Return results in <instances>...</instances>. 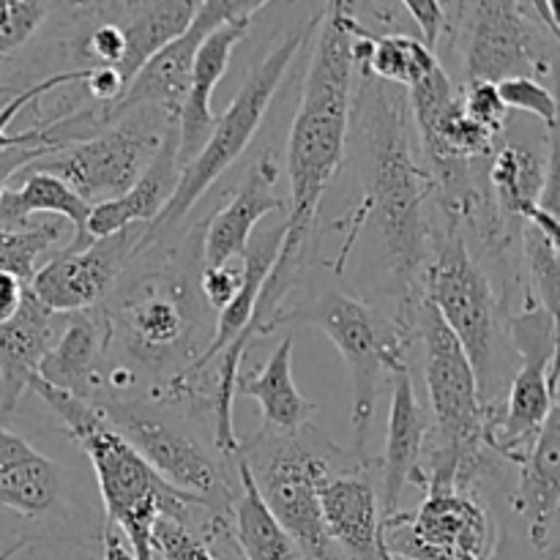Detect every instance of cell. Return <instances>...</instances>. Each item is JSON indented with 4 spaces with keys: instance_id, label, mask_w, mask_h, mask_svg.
Segmentation results:
<instances>
[{
    "instance_id": "obj_1",
    "label": "cell",
    "mask_w": 560,
    "mask_h": 560,
    "mask_svg": "<svg viewBox=\"0 0 560 560\" xmlns=\"http://www.w3.org/2000/svg\"><path fill=\"white\" fill-rule=\"evenodd\" d=\"M364 153V206L355 208V222L345 241L342 260L366 219H375L392 277L399 288V315L416 323L421 310V277L430 260L432 233L424 202L430 175L419 167L413 148V118L408 91L388 82L361 77V91L350 104Z\"/></svg>"
},
{
    "instance_id": "obj_2",
    "label": "cell",
    "mask_w": 560,
    "mask_h": 560,
    "mask_svg": "<svg viewBox=\"0 0 560 560\" xmlns=\"http://www.w3.org/2000/svg\"><path fill=\"white\" fill-rule=\"evenodd\" d=\"M348 3H326L320 36L306 71L299 113L288 137V219L279 257L306 262L320 200L339 173L348 145L350 104H353V52L348 33Z\"/></svg>"
},
{
    "instance_id": "obj_3",
    "label": "cell",
    "mask_w": 560,
    "mask_h": 560,
    "mask_svg": "<svg viewBox=\"0 0 560 560\" xmlns=\"http://www.w3.org/2000/svg\"><path fill=\"white\" fill-rule=\"evenodd\" d=\"M27 388L47 402V408L66 427L71 441L91 459V468L98 481V495L104 503V523L124 530L129 550L135 552L137 560H153L151 530L159 517L178 520L180 525L191 528L195 514H211L197 498L184 495V492L173 490L167 481L159 479L148 468L145 459L107 424L96 399L71 397V394L42 383L38 377H33Z\"/></svg>"
},
{
    "instance_id": "obj_4",
    "label": "cell",
    "mask_w": 560,
    "mask_h": 560,
    "mask_svg": "<svg viewBox=\"0 0 560 560\" xmlns=\"http://www.w3.org/2000/svg\"><path fill=\"white\" fill-rule=\"evenodd\" d=\"M238 459L249 468L268 512L306 560H345L323 525L320 487L331 476L364 468V459L345 454L315 424L288 435L260 430L249 443H241Z\"/></svg>"
},
{
    "instance_id": "obj_5",
    "label": "cell",
    "mask_w": 560,
    "mask_h": 560,
    "mask_svg": "<svg viewBox=\"0 0 560 560\" xmlns=\"http://www.w3.org/2000/svg\"><path fill=\"white\" fill-rule=\"evenodd\" d=\"M416 331L424 339V381L438 427L427 487L470 490L485 470L487 408L476 372L463 345L427 301L416 315Z\"/></svg>"
},
{
    "instance_id": "obj_6",
    "label": "cell",
    "mask_w": 560,
    "mask_h": 560,
    "mask_svg": "<svg viewBox=\"0 0 560 560\" xmlns=\"http://www.w3.org/2000/svg\"><path fill=\"white\" fill-rule=\"evenodd\" d=\"M320 16H312L306 25L293 27L277 47L268 49L266 58L255 66V69L246 74V80L241 82L238 93H235L233 102L228 104L222 115H217L213 120V131L208 137L206 148L197 153L195 162L186 164L178 175V184H175L173 197L167 200V206L162 208L156 219L148 224L145 233L137 238L135 255L142 252L145 246H151L153 241L162 238V235L173 233L180 222H184L186 213L197 206L202 195L233 167L241 159V153L249 148L252 137L260 129L262 118H266L268 107H271L273 96L279 91V82L288 74L290 63L299 55V49L304 47V42L310 38V33L315 31Z\"/></svg>"
},
{
    "instance_id": "obj_7",
    "label": "cell",
    "mask_w": 560,
    "mask_h": 560,
    "mask_svg": "<svg viewBox=\"0 0 560 560\" xmlns=\"http://www.w3.org/2000/svg\"><path fill=\"white\" fill-rule=\"evenodd\" d=\"M284 323H312L320 328L334 348L342 353L353 381V405H350V427H353V457L364 459L366 435L377 410V394L386 372L408 370L405 350L410 348L413 323L399 317L381 315L372 306L339 293L326 290L310 304L277 317V328Z\"/></svg>"
},
{
    "instance_id": "obj_8",
    "label": "cell",
    "mask_w": 560,
    "mask_h": 560,
    "mask_svg": "<svg viewBox=\"0 0 560 560\" xmlns=\"http://www.w3.org/2000/svg\"><path fill=\"white\" fill-rule=\"evenodd\" d=\"M200 271L162 266L142 273L126 288L118 304L104 312L109 339H120L126 353L145 366L195 364L202 355Z\"/></svg>"
},
{
    "instance_id": "obj_9",
    "label": "cell",
    "mask_w": 560,
    "mask_h": 560,
    "mask_svg": "<svg viewBox=\"0 0 560 560\" xmlns=\"http://www.w3.org/2000/svg\"><path fill=\"white\" fill-rule=\"evenodd\" d=\"M421 299L443 317L448 331L463 345L485 402L492 386V370L498 372L501 312L495 290L470 255L457 224L448 222V228L432 235L430 260L421 277Z\"/></svg>"
},
{
    "instance_id": "obj_10",
    "label": "cell",
    "mask_w": 560,
    "mask_h": 560,
    "mask_svg": "<svg viewBox=\"0 0 560 560\" xmlns=\"http://www.w3.org/2000/svg\"><path fill=\"white\" fill-rule=\"evenodd\" d=\"M173 129H178V120L164 118L153 109H126L98 135L58 148L31 167L60 178L93 208L126 195Z\"/></svg>"
},
{
    "instance_id": "obj_11",
    "label": "cell",
    "mask_w": 560,
    "mask_h": 560,
    "mask_svg": "<svg viewBox=\"0 0 560 560\" xmlns=\"http://www.w3.org/2000/svg\"><path fill=\"white\" fill-rule=\"evenodd\" d=\"M512 342L520 372L501 413L487 410L485 446L520 465L558 405V317L547 315L539 304L528 306L512 320Z\"/></svg>"
},
{
    "instance_id": "obj_12",
    "label": "cell",
    "mask_w": 560,
    "mask_h": 560,
    "mask_svg": "<svg viewBox=\"0 0 560 560\" xmlns=\"http://www.w3.org/2000/svg\"><path fill=\"white\" fill-rule=\"evenodd\" d=\"M107 424L145 459L148 468L173 490L197 498L213 517L228 523L233 512V487L228 468L211 457L206 446L180 427L148 413L140 402L96 399Z\"/></svg>"
},
{
    "instance_id": "obj_13",
    "label": "cell",
    "mask_w": 560,
    "mask_h": 560,
    "mask_svg": "<svg viewBox=\"0 0 560 560\" xmlns=\"http://www.w3.org/2000/svg\"><path fill=\"white\" fill-rule=\"evenodd\" d=\"M381 536L394 560H454L470 556L487 560L492 550L490 517L470 490L427 487L416 514L383 520Z\"/></svg>"
},
{
    "instance_id": "obj_14",
    "label": "cell",
    "mask_w": 560,
    "mask_h": 560,
    "mask_svg": "<svg viewBox=\"0 0 560 560\" xmlns=\"http://www.w3.org/2000/svg\"><path fill=\"white\" fill-rule=\"evenodd\" d=\"M468 20L465 82L498 85L512 77L539 80L552 71L550 49L530 3H459Z\"/></svg>"
},
{
    "instance_id": "obj_15",
    "label": "cell",
    "mask_w": 560,
    "mask_h": 560,
    "mask_svg": "<svg viewBox=\"0 0 560 560\" xmlns=\"http://www.w3.org/2000/svg\"><path fill=\"white\" fill-rule=\"evenodd\" d=\"M249 3H233V0H206L197 3L195 16H191L189 27L180 33L178 38L159 49L131 80L126 93L120 96L118 104L107 109V118H118L126 109L148 107L153 113L164 115L170 120H178L180 109H184L186 91H189V77L195 55L200 44L206 42L208 33L219 27L222 22L233 20L235 14L246 9Z\"/></svg>"
},
{
    "instance_id": "obj_16",
    "label": "cell",
    "mask_w": 560,
    "mask_h": 560,
    "mask_svg": "<svg viewBox=\"0 0 560 560\" xmlns=\"http://www.w3.org/2000/svg\"><path fill=\"white\" fill-rule=\"evenodd\" d=\"M137 238L140 235L129 228L107 235V238H96L80 252L60 249L52 260L38 266L27 290L52 315H74V312L93 310L107 299L126 260L135 255Z\"/></svg>"
},
{
    "instance_id": "obj_17",
    "label": "cell",
    "mask_w": 560,
    "mask_h": 560,
    "mask_svg": "<svg viewBox=\"0 0 560 560\" xmlns=\"http://www.w3.org/2000/svg\"><path fill=\"white\" fill-rule=\"evenodd\" d=\"M266 5L268 3H249L241 14H235L233 20L213 27V31L206 36V42L200 44V49H197L195 63H191L189 91H186L184 109H180L178 115V167L180 170H184L189 162H195L197 153L206 148L208 137H211L213 131V120H217V115H213V107H211L213 91H217L224 71H228L235 47L249 36L255 14L266 9Z\"/></svg>"
},
{
    "instance_id": "obj_18",
    "label": "cell",
    "mask_w": 560,
    "mask_h": 560,
    "mask_svg": "<svg viewBox=\"0 0 560 560\" xmlns=\"http://www.w3.org/2000/svg\"><path fill=\"white\" fill-rule=\"evenodd\" d=\"M279 164L271 151L262 153L241 180L238 191L224 208H219L206 228V241H202L200 268L213 271V268L228 266L233 257H244L257 224L273 211H284L288 200L277 195Z\"/></svg>"
},
{
    "instance_id": "obj_19",
    "label": "cell",
    "mask_w": 560,
    "mask_h": 560,
    "mask_svg": "<svg viewBox=\"0 0 560 560\" xmlns=\"http://www.w3.org/2000/svg\"><path fill=\"white\" fill-rule=\"evenodd\" d=\"M427 443V419L421 410L419 397H416L413 375L408 370L394 375L392 388V408H388V432H386V452L381 459L383 476V520L399 514V501H402L408 487H421L424 490V468H421V454Z\"/></svg>"
},
{
    "instance_id": "obj_20",
    "label": "cell",
    "mask_w": 560,
    "mask_h": 560,
    "mask_svg": "<svg viewBox=\"0 0 560 560\" xmlns=\"http://www.w3.org/2000/svg\"><path fill=\"white\" fill-rule=\"evenodd\" d=\"M320 514L328 539L345 560H381V506L364 468L331 476L320 487Z\"/></svg>"
},
{
    "instance_id": "obj_21",
    "label": "cell",
    "mask_w": 560,
    "mask_h": 560,
    "mask_svg": "<svg viewBox=\"0 0 560 560\" xmlns=\"http://www.w3.org/2000/svg\"><path fill=\"white\" fill-rule=\"evenodd\" d=\"M560 506V410L558 405L547 416L539 438L528 457L520 463V485L514 495V512L528 523L536 550H552Z\"/></svg>"
},
{
    "instance_id": "obj_22",
    "label": "cell",
    "mask_w": 560,
    "mask_h": 560,
    "mask_svg": "<svg viewBox=\"0 0 560 560\" xmlns=\"http://www.w3.org/2000/svg\"><path fill=\"white\" fill-rule=\"evenodd\" d=\"M282 235H284V222L279 224V228L266 230V233H257L255 244L249 241V246H246L244 252V268H241V288L235 290L233 301L219 312L217 326H213V339L206 345L200 359H197L195 364L186 366V370H180L178 375L170 381L167 386L170 394H178L180 388L189 386L202 370H208V366L224 353V348H230V345L246 331V326H249L252 320V312H255L262 282H266L268 271H271L273 260H277L279 255Z\"/></svg>"
},
{
    "instance_id": "obj_23",
    "label": "cell",
    "mask_w": 560,
    "mask_h": 560,
    "mask_svg": "<svg viewBox=\"0 0 560 560\" xmlns=\"http://www.w3.org/2000/svg\"><path fill=\"white\" fill-rule=\"evenodd\" d=\"M104 345H107V326L102 315L93 310L66 315V328L49 345L36 377L71 397L96 399Z\"/></svg>"
},
{
    "instance_id": "obj_24",
    "label": "cell",
    "mask_w": 560,
    "mask_h": 560,
    "mask_svg": "<svg viewBox=\"0 0 560 560\" xmlns=\"http://www.w3.org/2000/svg\"><path fill=\"white\" fill-rule=\"evenodd\" d=\"M58 315L42 306L25 288L22 306L0 326V416H9L20 402L27 383L36 377L38 364L55 342L52 320Z\"/></svg>"
},
{
    "instance_id": "obj_25",
    "label": "cell",
    "mask_w": 560,
    "mask_h": 560,
    "mask_svg": "<svg viewBox=\"0 0 560 560\" xmlns=\"http://www.w3.org/2000/svg\"><path fill=\"white\" fill-rule=\"evenodd\" d=\"M178 175V129H173L164 137L162 148L153 156V162L148 164L145 173L140 175V180L126 195L91 208L88 235L96 241L120 233V230H129L137 222L151 224L162 213V208L167 206L170 197H173Z\"/></svg>"
},
{
    "instance_id": "obj_26",
    "label": "cell",
    "mask_w": 560,
    "mask_h": 560,
    "mask_svg": "<svg viewBox=\"0 0 560 560\" xmlns=\"http://www.w3.org/2000/svg\"><path fill=\"white\" fill-rule=\"evenodd\" d=\"M60 474L52 459L31 446L25 438L0 427V509L42 517L55 506Z\"/></svg>"
},
{
    "instance_id": "obj_27",
    "label": "cell",
    "mask_w": 560,
    "mask_h": 560,
    "mask_svg": "<svg viewBox=\"0 0 560 560\" xmlns=\"http://www.w3.org/2000/svg\"><path fill=\"white\" fill-rule=\"evenodd\" d=\"M235 394L252 397L262 410V430L268 432H299L312 424L315 402L299 392L293 381V337H284L277 345L262 370L238 375Z\"/></svg>"
},
{
    "instance_id": "obj_28",
    "label": "cell",
    "mask_w": 560,
    "mask_h": 560,
    "mask_svg": "<svg viewBox=\"0 0 560 560\" xmlns=\"http://www.w3.org/2000/svg\"><path fill=\"white\" fill-rule=\"evenodd\" d=\"M195 0H170V3H124V22H120V36H124V58L115 66L120 82L126 88L137 77V71L153 58L162 47H167L173 38L189 27L195 16Z\"/></svg>"
},
{
    "instance_id": "obj_29",
    "label": "cell",
    "mask_w": 560,
    "mask_h": 560,
    "mask_svg": "<svg viewBox=\"0 0 560 560\" xmlns=\"http://www.w3.org/2000/svg\"><path fill=\"white\" fill-rule=\"evenodd\" d=\"M33 213H55L74 228V238L69 241L66 252H80L93 244L88 235V217L91 206L74 195L60 178L49 173H31L20 189H5L0 200V228L20 230L27 228Z\"/></svg>"
},
{
    "instance_id": "obj_30",
    "label": "cell",
    "mask_w": 560,
    "mask_h": 560,
    "mask_svg": "<svg viewBox=\"0 0 560 560\" xmlns=\"http://www.w3.org/2000/svg\"><path fill=\"white\" fill-rule=\"evenodd\" d=\"M545 180L547 170L541 167L536 153L520 142H506L487 170V189L495 217L501 222L514 219L525 224V219L539 208Z\"/></svg>"
},
{
    "instance_id": "obj_31",
    "label": "cell",
    "mask_w": 560,
    "mask_h": 560,
    "mask_svg": "<svg viewBox=\"0 0 560 560\" xmlns=\"http://www.w3.org/2000/svg\"><path fill=\"white\" fill-rule=\"evenodd\" d=\"M235 474H238V495L233 498V536L235 545L241 547V560H306L299 545L268 512L249 468L238 457H235Z\"/></svg>"
},
{
    "instance_id": "obj_32",
    "label": "cell",
    "mask_w": 560,
    "mask_h": 560,
    "mask_svg": "<svg viewBox=\"0 0 560 560\" xmlns=\"http://www.w3.org/2000/svg\"><path fill=\"white\" fill-rule=\"evenodd\" d=\"M82 80H85V71H58V74L47 77V80L36 82V85L25 88V91L14 93V96L0 107V151H5V148H16V145L63 148V142H60L58 137L60 115H55L52 120H42V124H36L27 131H20V135H9V124L27 107V104L33 102V98L44 96V93L49 91H58V88L63 85H74V82H80L82 85Z\"/></svg>"
},
{
    "instance_id": "obj_33",
    "label": "cell",
    "mask_w": 560,
    "mask_h": 560,
    "mask_svg": "<svg viewBox=\"0 0 560 560\" xmlns=\"http://www.w3.org/2000/svg\"><path fill=\"white\" fill-rule=\"evenodd\" d=\"M63 241V224L42 222L36 228L3 230L0 228V273L31 284L33 273L38 271V260Z\"/></svg>"
},
{
    "instance_id": "obj_34",
    "label": "cell",
    "mask_w": 560,
    "mask_h": 560,
    "mask_svg": "<svg viewBox=\"0 0 560 560\" xmlns=\"http://www.w3.org/2000/svg\"><path fill=\"white\" fill-rule=\"evenodd\" d=\"M520 241H523L530 282H534V290H536V304H539L547 315L558 317V295H560L558 241L541 233V230L534 228V224H523Z\"/></svg>"
},
{
    "instance_id": "obj_35",
    "label": "cell",
    "mask_w": 560,
    "mask_h": 560,
    "mask_svg": "<svg viewBox=\"0 0 560 560\" xmlns=\"http://www.w3.org/2000/svg\"><path fill=\"white\" fill-rule=\"evenodd\" d=\"M498 96H501L503 107L514 109V113H525L539 118L550 131L558 126V102L547 85L530 77H512V80L498 82Z\"/></svg>"
},
{
    "instance_id": "obj_36",
    "label": "cell",
    "mask_w": 560,
    "mask_h": 560,
    "mask_svg": "<svg viewBox=\"0 0 560 560\" xmlns=\"http://www.w3.org/2000/svg\"><path fill=\"white\" fill-rule=\"evenodd\" d=\"M49 3L31 0H0V60L22 47L42 27Z\"/></svg>"
},
{
    "instance_id": "obj_37",
    "label": "cell",
    "mask_w": 560,
    "mask_h": 560,
    "mask_svg": "<svg viewBox=\"0 0 560 560\" xmlns=\"http://www.w3.org/2000/svg\"><path fill=\"white\" fill-rule=\"evenodd\" d=\"M151 547L164 560H213L206 541L178 520L159 517L151 530Z\"/></svg>"
},
{
    "instance_id": "obj_38",
    "label": "cell",
    "mask_w": 560,
    "mask_h": 560,
    "mask_svg": "<svg viewBox=\"0 0 560 560\" xmlns=\"http://www.w3.org/2000/svg\"><path fill=\"white\" fill-rule=\"evenodd\" d=\"M463 107H465V113H468L470 120H476V124L485 126L487 131H492L495 137H501L503 126H506V118H509V109L503 107L495 85H490V82L465 85Z\"/></svg>"
},
{
    "instance_id": "obj_39",
    "label": "cell",
    "mask_w": 560,
    "mask_h": 560,
    "mask_svg": "<svg viewBox=\"0 0 560 560\" xmlns=\"http://www.w3.org/2000/svg\"><path fill=\"white\" fill-rule=\"evenodd\" d=\"M402 11L421 27V44L438 55V44H441L443 31L448 27V3H438V0H405Z\"/></svg>"
},
{
    "instance_id": "obj_40",
    "label": "cell",
    "mask_w": 560,
    "mask_h": 560,
    "mask_svg": "<svg viewBox=\"0 0 560 560\" xmlns=\"http://www.w3.org/2000/svg\"><path fill=\"white\" fill-rule=\"evenodd\" d=\"M82 58L96 60V69H115L124 58V36H120L118 22H104L93 27L91 36L82 42Z\"/></svg>"
},
{
    "instance_id": "obj_41",
    "label": "cell",
    "mask_w": 560,
    "mask_h": 560,
    "mask_svg": "<svg viewBox=\"0 0 560 560\" xmlns=\"http://www.w3.org/2000/svg\"><path fill=\"white\" fill-rule=\"evenodd\" d=\"M241 288V268H213V271H206L200 268V295L211 310L222 312L224 306L233 301L235 290Z\"/></svg>"
},
{
    "instance_id": "obj_42",
    "label": "cell",
    "mask_w": 560,
    "mask_h": 560,
    "mask_svg": "<svg viewBox=\"0 0 560 560\" xmlns=\"http://www.w3.org/2000/svg\"><path fill=\"white\" fill-rule=\"evenodd\" d=\"M58 148H42V145H16V148H5L0 151V200H3V191L9 178H14L16 173H22L25 167L36 164L38 159L49 156Z\"/></svg>"
},
{
    "instance_id": "obj_43",
    "label": "cell",
    "mask_w": 560,
    "mask_h": 560,
    "mask_svg": "<svg viewBox=\"0 0 560 560\" xmlns=\"http://www.w3.org/2000/svg\"><path fill=\"white\" fill-rule=\"evenodd\" d=\"M25 288L27 284H22L20 279L9 277V273H0V326L16 315V310L22 306Z\"/></svg>"
},
{
    "instance_id": "obj_44",
    "label": "cell",
    "mask_w": 560,
    "mask_h": 560,
    "mask_svg": "<svg viewBox=\"0 0 560 560\" xmlns=\"http://www.w3.org/2000/svg\"><path fill=\"white\" fill-rule=\"evenodd\" d=\"M102 560H137L129 545H124V536L118 534V528L107 523L102 530Z\"/></svg>"
},
{
    "instance_id": "obj_45",
    "label": "cell",
    "mask_w": 560,
    "mask_h": 560,
    "mask_svg": "<svg viewBox=\"0 0 560 560\" xmlns=\"http://www.w3.org/2000/svg\"><path fill=\"white\" fill-rule=\"evenodd\" d=\"M556 9L558 5L552 3V0H539V3H530V11H534L536 22L547 27V36H550L552 42H558L560 38V25H558Z\"/></svg>"
},
{
    "instance_id": "obj_46",
    "label": "cell",
    "mask_w": 560,
    "mask_h": 560,
    "mask_svg": "<svg viewBox=\"0 0 560 560\" xmlns=\"http://www.w3.org/2000/svg\"><path fill=\"white\" fill-rule=\"evenodd\" d=\"M25 547H27L25 539L16 541V545H11V547H5V550H0V560H11L14 556H20V552L25 550Z\"/></svg>"
},
{
    "instance_id": "obj_47",
    "label": "cell",
    "mask_w": 560,
    "mask_h": 560,
    "mask_svg": "<svg viewBox=\"0 0 560 560\" xmlns=\"http://www.w3.org/2000/svg\"><path fill=\"white\" fill-rule=\"evenodd\" d=\"M487 560H512V556H509V550H506V539H503L501 545L495 547V550H490V556H487Z\"/></svg>"
},
{
    "instance_id": "obj_48",
    "label": "cell",
    "mask_w": 560,
    "mask_h": 560,
    "mask_svg": "<svg viewBox=\"0 0 560 560\" xmlns=\"http://www.w3.org/2000/svg\"><path fill=\"white\" fill-rule=\"evenodd\" d=\"M377 552H381V560H394L392 552H388L386 545H383V536H381V541H377ZM454 560H457V558H454Z\"/></svg>"
}]
</instances>
